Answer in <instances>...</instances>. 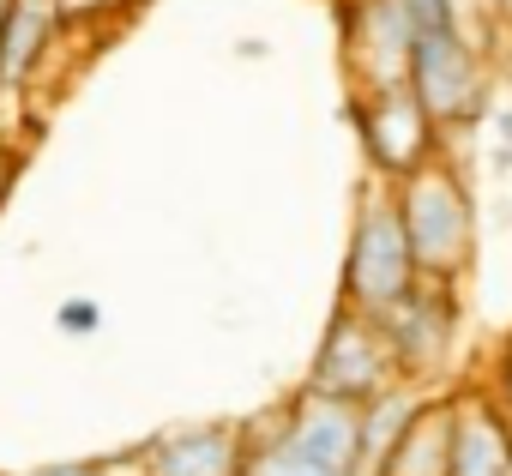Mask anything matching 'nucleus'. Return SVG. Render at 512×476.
I'll return each mask as SVG.
<instances>
[{
  "mask_svg": "<svg viewBox=\"0 0 512 476\" xmlns=\"http://www.w3.org/2000/svg\"><path fill=\"white\" fill-rule=\"evenodd\" d=\"M398 211H404L422 278L464 290V278L476 266V248H482V211H476V187L464 175V157L440 151L428 169L398 181Z\"/></svg>",
  "mask_w": 512,
  "mask_h": 476,
  "instance_id": "f257e3e1",
  "label": "nucleus"
},
{
  "mask_svg": "<svg viewBox=\"0 0 512 476\" xmlns=\"http://www.w3.org/2000/svg\"><path fill=\"white\" fill-rule=\"evenodd\" d=\"M416 284H422V266H416V248H410L404 211H398V187L368 175L362 193H356V217H350V248H344L338 302L380 320Z\"/></svg>",
  "mask_w": 512,
  "mask_h": 476,
  "instance_id": "f03ea898",
  "label": "nucleus"
},
{
  "mask_svg": "<svg viewBox=\"0 0 512 476\" xmlns=\"http://www.w3.org/2000/svg\"><path fill=\"white\" fill-rule=\"evenodd\" d=\"M410 91L428 109V121L446 133V151H458L494 115V61H488L482 43H470L458 31L452 37H422L416 67H410Z\"/></svg>",
  "mask_w": 512,
  "mask_h": 476,
  "instance_id": "7ed1b4c3",
  "label": "nucleus"
},
{
  "mask_svg": "<svg viewBox=\"0 0 512 476\" xmlns=\"http://www.w3.org/2000/svg\"><path fill=\"white\" fill-rule=\"evenodd\" d=\"M380 332L392 344L398 380L416 392H452L458 332H464V290L458 284H416L398 308L380 314Z\"/></svg>",
  "mask_w": 512,
  "mask_h": 476,
  "instance_id": "20e7f679",
  "label": "nucleus"
},
{
  "mask_svg": "<svg viewBox=\"0 0 512 476\" xmlns=\"http://www.w3.org/2000/svg\"><path fill=\"white\" fill-rule=\"evenodd\" d=\"M302 386L320 392V398H338V404H362L368 410L374 398H386L404 380H398V362H392V344H386L380 320L338 302V314L320 332V350H314V368H308Z\"/></svg>",
  "mask_w": 512,
  "mask_h": 476,
  "instance_id": "39448f33",
  "label": "nucleus"
},
{
  "mask_svg": "<svg viewBox=\"0 0 512 476\" xmlns=\"http://www.w3.org/2000/svg\"><path fill=\"white\" fill-rule=\"evenodd\" d=\"M416 19L404 0H344V73L350 97L404 91L416 67Z\"/></svg>",
  "mask_w": 512,
  "mask_h": 476,
  "instance_id": "423d86ee",
  "label": "nucleus"
},
{
  "mask_svg": "<svg viewBox=\"0 0 512 476\" xmlns=\"http://www.w3.org/2000/svg\"><path fill=\"white\" fill-rule=\"evenodd\" d=\"M356 133H362V157L374 181H410L416 169H428L446 151V133L428 121V109L416 103V91H374V97H350Z\"/></svg>",
  "mask_w": 512,
  "mask_h": 476,
  "instance_id": "0eeeda50",
  "label": "nucleus"
},
{
  "mask_svg": "<svg viewBox=\"0 0 512 476\" xmlns=\"http://www.w3.org/2000/svg\"><path fill=\"white\" fill-rule=\"evenodd\" d=\"M247 452H253L247 422H187V428L151 434L139 446V470L145 476H247Z\"/></svg>",
  "mask_w": 512,
  "mask_h": 476,
  "instance_id": "6e6552de",
  "label": "nucleus"
},
{
  "mask_svg": "<svg viewBox=\"0 0 512 476\" xmlns=\"http://www.w3.org/2000/svg\"><path fill=\"white\" fill-rule=\"evenodd\" d=\"M452 476H512V416L482 380L452 386Z\"/></svg>",
  "mask_w": 512,
  "mask_h": 476,
  "instance_id": "1a4fd4ad",
  "label": "nucleus"
},
{
  "mask_svg": "<svg viewBox=\"0 0 512 476\" xmlns=\"http://www.w3.org/2000/svg\"><path fill=\"white\" fill-rule=\"evenodd\" d=\"M284 428L338 476H362V404H338V398H320V392H296L290 404H278Z\"/></svg>",
  "mask_w": 512,
  "mask_h": 476,
  "instance_id": "9d476101",
  "label": "nucleus"
},
{
  "mask_svg": "<svg viewBox=\"0 0 512 476\" xmlns=\"http://www.w3.org/2000/svg\"><path fill=\"white\" fill-rule=\"evenodd\" d=\"M380 476H452V392H434L416 410V422L404 428Z\"/></svg>",
  "mask_w": 512,
  "mask_h": 476,
  "instance_id": "9b49d317",
  "label": "nucleus"
},
{
  "mask_svg": "<svg viewBox=\"0 0 512 476\" xmlns=\"http://www.w3.org/2000/svg\"><path fill=\"white\" fill-rule=\"evenodd\" d=\"M434 392H416V386H392L386 398H374L362 410V476H380V464L392 458V446L404 440V428L416 422V410L428 404Z\"/></svg>",
  "mask_w": 512,
  "mask_h": 476,
  "instance_id": "f8f14e48",
  "label": "nucleus"
},
{
  "mask_svg": "<svg viewBox=\"0 0 512 476\" xmlns=\"http://www.w3.org/2000/svg\"><path fill=\"white\" fill-rule=\"evenodd\" d=\"M247 434H253V452H247V476H338V470H326L290 428H284V416L272 410V416H260V422H247Z\"/></svg>",
  "mask_w": 512,
  "mask_h": 476,
  "instance_id": "ddd939ff",
  "label": "nucleus"
},
{
  "mask_svg": "<svg viewBox=\"0 0 512 476\" xmlns=\"http://www.w3.org/2000/svg\"><path fill=\"white\" fill-rule=\"evenodd\" d=\"M31 476H145L139 470V446L127 458H67V464H43Z\"/></svg>",
  "mask_w": 512,
  "mask_h": 476,
  "instance_id": "4468645a",
  "label": "nucleus"
},
{
  "mask_svg": "<svg viewBox=\"0 0 512 476\" xmlns=\"http://www.w3.org/2000/svg\"><path fill=\"white\" fill-rule=\"evenodd\" d=\"M55 13L67 31H97V25H115L127 13V0H55Z\"/></svg>",
  "mask_w": 512,
  "mask_h": 476,
  "instance_id": "2eb2a0df",
  "label": "nucleus"
},
{
  "mask_svg": "<svg viewBox=\"0 0 512 476\" xmlns=\"http://www.w3.org/2000/svg\"><path fill=\"white\" fill-rule=\"evenodd\" d=\"M55 326H61L67 338H97V332H103V302H97V296H67V302L55 308Z\"/></svg>",
  "mask_w": 512,
  "mask_h": 476,
  "instance_id": "dca6fc26",
  "label": "nucleus"
},
{
  "mask_svg": "<svg viewBox=\"0 0 512 476\" xmlns=\"http://www.w3.org/2000/svg\"><path fill=\"white\" fill-rule=\"evenodd\" d=\"M488 169L506 181L512 175V103H500L494 115H488Z\"/></svg>",
  "mask_w": 512,
  "mask_h": 476,
  "instance_id": "f3484780",
  "label": "nucleus"
},
{
  "mask_svg": "<svg viewBox=\"0 0 512 476\" xmlns=\"http://www.w3.org/2000/svg\"><path fill=\"white\" fill-rule=\"evenodd\" d=\"M494 398H500V410L512 416V332L500 338V350H494V368H488V380H482Z\"/></svg>",
  "mask_w": 512,
  "mask_h": 476,
  "instance_id": "a211bd4d",
  "label": "nucleus"
},
{
  "mask_svg": "<svg viewBox=\"0 0 512 476\" xmlns=\"http://www.w3.org/2000/svg\"><path fill=\"white\" fill-rule=\"evenodd\" d=\"M13 175H19V145H7V139H0V199L13 193Z\"/></svg>",
  "mask_w": 512,
  "mask_h": 476,
  "instance_id": "6ab92c4d",
  "label": "nucleus"
},
{
  "mask_svg": "<svg viewBox=\"0 0 512 476\" xmlns=\"http://www.w3.org/2000/svg\"><path fill=\"white\" fill-rule=\"evenodd\" d=\"M7 13H13V0H0V25H7Z\"/></svg>",
  "mask_w": 512,
  "mask_h": 476,
  "instance_id": "aec40b11",
  "label": "nucleus"
}]
</instances>
